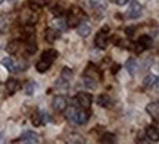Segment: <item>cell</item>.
Returning <instances> with one entry per match:
<instances>
[{"label": "cell", "instance_id": "obj_14", "mask_svg": "<svg viewBox=\"0 0 159 144\" xmlns=\"http://www.w3.org/2000/svg\"><path fill=\"white\" fill-rule=\"evenodd\" d=\"M125 69L128 71V74L130 75H136L137 74V69H139V63H137L136 59H128L127 62H125Z\"/></svg>", "mask_w": 159, "mask_h": 144}, {"label": "cell", "instance_id": "obj_16", "mask_svg": "<svg viewBox=\"0 0 159 144\" xmlns=\"http://www.w3.org/2000/svg\"><path fill=\"white\" fill-rule=\"evenodd\" d=\"M19 87H21V84L18 82V80H7L6 81V88H7L9 94H15V93L19 90Z\"/></svg>", "mask_w": 159, "mask_h": 144}, {"label": "cell", "instance_id": "obj_30", "mask_svg": "<svg viewBox=\"0 0 159 144\" xmlns=\"http://www.w3.org/2000/svg\"><path fill=\"white\" fill-rule=\"evenodd\" d=\"M7 29V22L5 21V18H0V34H5Z\"/></svg>", "mask_w": 159, "mask_h": 144}, {"label": "cell", "instance_id": "obj_13", "mask_svg": "<svg viewBox=\"0 0 159 144\" xmlns=\"http://www.w3.org/2000/svg\"><path fill=\"white\" fill-rule=\"evenodd\" d=\"M59 37V31H56L55 28H47L44 33V40L47 41V43H55L56 41V38Z\"/></svg>", "mask_w": 159, "mask_h": 144}, {"label": "cell", "instance_id": "obj_24", "mask_svg": "<svg viewBox=\"0 0 159 144\" xmlns=\"http://www.w3.org/2000/svg\"><path fill=\"white\" fill-rule=\"evenodd\" d=\"M72 75H74L72 69H71V68H68V66H65V68L62 69V72H61V78H62L63 81L69 82V81H71V78H72Z\"/></svg>", "mask_w": 159, "mask_h": 144}, {"label": "cell", "instance_id": "obj_10", "mask_svg": "<svg viewBox=\"0 0 159 144\" xmlns=\"http://www.w3.org/2000/svg\"><path fill=\"white\" fill-rule=\"evenodd\" d=\"M57 58H59V52L55 50V49H47V50H44L43 55H41V59L46 60V62H50V63H53Z\"/></svg>", "mask_w": 159, "mask_h": 144}, {"label": "cell", "instance_id": "obj_26", "mask_svg": "<svg viewBox=\"0 0 159 144\" xmlns=\"http://www.w3.org/2000/svg\"><path fill=\"white\" fill-rule=\"evenodd\" d=\"M31 122H33L34 127H40V125L43 124V122H41V115H40L39 112L33 113V116H31Z\"/></svg>", "mask_w": 159, "mask_h": 144}, {"label": "cell", "instance_id": "obj_33", "mask_svg": "<svg viewBox=\"0 0 159 144\" xmlns=\"http://www.w3.org/2000/svg\"><path fill=\"white\" fill-rule=\"evenodd\" d=\"M40 115H41V122H43V124L49 121V116H47V113H46V112H40Z\"/></svg>", "mask_w": 159, "mask_h": 144}, {"label": "cell", "instance_id": "obj_2", "mask_svg": "<svg viewBox=\"0 0 159 144\" xmlns=\"http://www.w3.org/2000/svg\"><path fill=\"white\" fill-rule=\"evenodd\" d=\"M84 16L83 15V12L81 9L78 7H72L68 13V19H66V24H68V27H77L80 22H81V18Z\"/></svg>", "mask_w": 159, "mask_h": 144}, {"label": "cell", "instance_id": "obj_22", "mask_svg": "<svg viewBox=\"0 0 159 144\" xmlns=\"http://www.w3.org/2000/svg\"><path fill=\"white\" fill-rule=\"evenodd\" d=\"M50 66H52L50 62H46V60H43V59H41L37 65H35V68H37V71H39L40 74H44V72H47Z\"/></svg>", "mask_w": 159, "mask_h": 144}, {"label": "cell", "instance_id": "obj_5", "mask_svg": "<svg viewBox=\"0 0 159 144\" xmlns=\"http://www.w3.org/2000/svg\"><path fill=\"white\" fill-rule=\"evenodd\" d=\"M75 100H77L80 107H83V109H89L91 106V102H93V98H91V96L89 93H78Z\"/></svg>", "mask_w": 159, "mask_h": 144}, {"label": "cell", "instance_id": "obj_11", "mask_svg": "<svg viewBox=\"0 0 159 144\" xmlns=\"http://www.w3.org/2000/svg\"><path fill=\"white\" fill-rule=\"evenodd\" d=\"M77 33H78L80 37H89L91 34V27L87 22H80L77 25Z\"/></svg>", "mask_w": 159, "mask_h": 144}, {"label": "cell", "instance_id": "obj_12", "mask_svg": "<svg viewBox=\"0 0 159 144\" xmlns=\"http://www.w3.org/2000/svg\"><path fill=\"white\" fill-rule=\"evenodd\" d=\"M146 112L153 118L155 121H158V118H159V104H158V102L149 103L148 106H146Z\"/></svg>", "mask_w": 159, "mask_h": 144}, {"label": "cell", "instance_id": "obj_1", "mask_svg": "<svg viewBox=\"0 0 159 144\" xmlns=\"http://www.w3.org/2000/svg\"><path fill=\"white\" fill-rule=\"evenodd\" d=\"M0 63L3 65L9 72H12V74H13V72H21V71H24L25 69V66H27V63H18L16 60H15L13 58H11V56L3 58Z\"/></svg>", "mask_w": 159, "mask_h": 144}, {"label": "cell", "instance_id": "obj_32", "mask_svg": "<svg viewBox=\"0 0 159 144\" xmlns=\"http://www.w3.org/2000/svg\"><path fill=\"white\" fill-rule=\"evenodd\" d=\"M52 12H53V13H57V15H61V13H62V7H61V6H53Z\"/></svg>", "mask_w": 159, "mask_h": 144}, {"label": "cell", "instance_id": "obj_25", "mask_svg": "<svg viewBox=\"0 0 159 144\" xmlns=\"http://www.w3.org/2000/svg\"><path fill=\"white\" fill-rule=\"evenodd\" d=\"M102 143H116V137H115L112 133H105L102 135V140H100Z\"/></svg>", "mask_w": 159, "mask_h": 144}, {"label": "cell", "instance_id": "obj_36", "mask_svg": "<svg viewBox=\"0 0 159 144\" xmlns=\"http://www.w3.org/2000/svg\"><path fill=\"white\" fill-rule=\"evenodd\" d=\"M2 3H3V0H0V5H2Z\"/></svg>", "mask_w": 159, "mask_h": 144}, {"label": "cell", "instance_id": "obj_34", "mask_svg": "<svg viewBox=\"0 0 159 144\" xmlns=\"http://www.w3.org/2000/svg\"><path fill=\"white\" fill-rule=\"evenodd\" d=\"M115 2H116V5L118 6H124V5L128 3V0H115Z\"/></svg>", "mask_w": 159, "mask_h": 144}, {"label": "cell", "instance_id": "obj_17", "mask_svg": "<svg viewBox=\"0 0 159 144\" xmlns=\"http://www.w3.org/2000/svg\"><path fill=\"white\" fill-rule=\"evenodd\" d=\"M19 49H21V41L15 40V41H11V43L6 46V52L12 56V55H16Z\"/></svg>", "mask_w": 159, "mask_h": 144}, {"label": "cell", "instance_id": "obj_15", "mask_svg": "<svg viewBox=\"0 0 159 144\" xmlns=\"http://www.w3.org/2000/svg\"><path fill=\"white\" fill-rule=\"evenodd\" d=\"M53 28L56 29V31H65V29L68 28V24H66V19H63V18L57 16L55 18V21H53Z\"/></svg>", "mask_w": 159, "mask_h": 144}, {"label": "cell", "instance_id": "obj_29", "mask_svg": "<svg viewBox=\"0 0 159 144\" xmlns=\"http://www.w3.org/2000/svg\"><path fill=\"white\" fill-rule=\"evenodd\" d=\"M46 3H47V0H31L30 6H34V9H37V7H43V6H46Z\"/></svg>", "mask_w": 159, "mask_h": 144}, {"label": "cell", "instance_id": "obj_4", "mask_svg": "<svg viewBox=\"0 0 159 144\" xmlns=\"http://www.w3.org/2000/svg\"><path fill=\"white\" fill-rule=\"evenodd\" d=\"M89 6H90L91 9H93V12L97 13L99 16L103 15V13L106 12V7H108L105 0H89Z\"/></svg>", "mask_w": 159, "mask_h": 144}, {"label": "cell", "instance_id": "obj_19", "mask_svg": "<svg viewBox=\"0 0 159 144\" xmlns=\"http://www.w3.org/2000/svg\"><path fill=\"white\" fill-rule=\"evenodd\" d=\"M97 103L100 104L102 107H111L114 102H112V98L109 97V96H106V94H100L99 98H97Z\"/></svg>", "mask_w": 159, "mask_h": 144}, {"label": "cell", "instance_id": "obj_20", "mask_svg": "<svg viewBox=\"0 0 159 144\" xmlns=\"http://www.w3.org/2000/svg\"><path fill=\"white\" fill-rule=\"evenodd\" d=\"M24 91L27 96H33L35 91H37V84H35L34 81H28L25 85H24Z\"/></svg>", "mask_w": 159, "mask_h": 144}, {"label": "cell", "instance_id": "obj_8", "mask_svg": "<svg viewBox=\"0 0 159 144\" xmlns=\"http://www.w3.org/2000/svg\"><path fill=\"white\" fill-rule=\"evenodd\" d=\"M13 143H28V144H34L39 143V134H35L34 131H25L21 135V138L13 141Z\"/></svg>", "mask_w": 159, "mask_h": 144}, {"label": "cell", "instance_id": "obj_23", "mask_svg": "<svg viewBox=\"0 0 159 144\" xmlns=\"http://www.w3.org/2000/svg\"><path fill=\"white\" fill-rule=\"evenodd\" d=\"M137 43L142 44L144 49H150L152 47V37H149V35H140V38H139Z\"/></svg>", "mask_w": 159, "mask_h": 144}, {"label": "cell", "instance_id": "obj_27", "mask_svg": "<svg viewBox=\"0 0 159 144\" xmlns=\"http://www.w3.org/2000/svg\"><path fill=\"white\" fill-rule=\"evenodd\" d=\"M84 84L87 88H94L96 87V81H94V78H91L89 75H84Z\"/></svg>", "mask_w": 159, "mask_h": 144}, {"label": "cell", "instance_id": "obj_3", "mask_svg": "<svg viewBox=\"0 0 159 144\" xmlns=\"http://www.w3.org/2000/svg\"><path fill=\"white\" fill-rule=\"evenodd\" d=\"M108 34H109V27H103V28L99 31V34L96 35L94 43H96V46L99 47V49H102V50H105V49L108 47Z\"/></svg>", "mask_w": 159, "mask_h": 144}, {"label": "cell", "instance_id": "obj_31", "mask_svg": "<svg viewBox=\"0 0 159 144\" xmlns=\"http://www.w3.org/2000/svg\"><path fill=\"white\" fill-rule=\"evenodd\" d=\"M74 113H75V107H72V106H71V107H69V110L66 112V118H68V119H72Z\"/></svg>", "mask_w": 159, "mask_h": 144}, {"label": "cell", "instance_id": "obj_37", "mask_svg": "<svg viewBox=\"0 0 159 144\" xmlns=\"http://www.w3.org/2000/svg\"><path fill=\"white\" fill-rule=\"evenodd\" d=\"M11 2H13V0H11Z\"/></svg>", "mask_w": 159, "mask_h": 144}, {"label": "cell", "instance_id": "obj_28", "mask_svg": "<svg viewBox=\"0 0 159 144\" xmlns=\"http://www.w3.org/2000/svg\"><path fill=\"white\" fill-rule=\"evenodd\" d=\"M27 52H28L30 55H33V53L37 52V44H35L34 40H30V43L27 44Z\"/></svg>", "mask_w": 159, "mask_h": 144}, {"label": "cell", "instance_id": "obj_6", "mask_svg": "<svg viewBox=\"0 0 159 144\" xmlns=\"http://www.w3.org/2000/svg\"><path fill=\"white\" fill-rule=\"evenodd\" d=\"M52 104H53V109L56 110L57 113H62L68 107V100H66V97H63V96H56V97L53 98V103Z\"/></svg>", "mask_w": 159, "mask_h": 144}, {"label": "cell", "instance_id": "obj_21", "mask_svg": "<svg viewBox=\"0 0 159 144\" xmlns=\"http://www.w3.org/2000/svg\"><path fill=\"white\" fill-rule=\"evenodd\" d=\"M143 84L146 87H149V88H152V87H156V84H158V76L156 75H148L146 78H144V81H143Z\"/></svg>", "mask_w": 159, "mask_h": 144}, {"label": "cell", "instance_id": "obj_18", "mask_svg": "<svg viewBox=\"0 0 159 144\" xmlns=\"http://www.w3.org/2000/svg\"><path fill=\"white\" fill-rule=\"evenodd\" d=\"M146 135H148V138L150 140V141L158 143L159 134H158V129H156L155 127H148V128H146Z\"/></svg>", "mask_w": 159, "mask_h": 144}, {"label": "cell", "instance_id": "obj_35", "mask_svg": "<svg viewBox=\"0 0 159 144\" xmlns=\"http://www.w3.org/2000/svg\"><path fill=\"white\" fill-rule=\"evenodd\" d=\"M119 68H121V66H119L118 63H116V65H114V69H112V72H114V74H115V72H118V71H119Z\"/></svg>", "mask_w": 159, "mask_h": 144}, {"label": "cell", "instance_id": "obj_9", "mask_svg": "<svg viewBox=\"0 0 159 144\" xmlns=\"http://www.w3.org/2000/svg\"><path fill=\"white\" fill-rule=\"evenodd\" d=\"M142 11H143L142 5L137 3V2H133L130 5V7H128V11H127V15L130 18H139L142 15Z\"/></svg>", "mask_w": 159, "mask_h": 144}, {"label": "cell", "instance_id": "obj_7", "mask_svg": "<svg viewBox=\"0 0 159 144\" xmlns=\"http://www.w3.org/2000/svg\"><path fill=\"white\" fill-rule=\"evenodd\" d=\"M71 121H74L75 124H78V125H84V124H87V121H89V113H87V110L85 109H75V113L74 116H72V119Z\"/></svg>", "mask_w": 159, "mask_h": 144}]
</instances>
